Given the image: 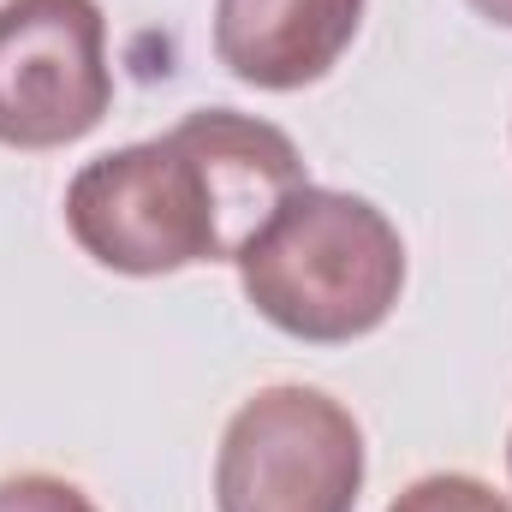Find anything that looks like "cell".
<instances>
[{
  "instance_id": "obj_1",
  "label": "cell",
  "mask_w": 512,
  "mask_h": 512,
  "mask_svg": "<svg viewBox=\"0 0 512 512\" xmlns=\"http://www.w3.org/2000/svg\"><path fill=\"white\" fill-rule=\"evenodd\" d=\"M310 185L280 126L239 108H197L173 131L84 161L66 185V233L96 268L131 280L197 262H239L286 191Z\"/></svg>"
},
{
  "instance_id": "obj_2",
  "label": "cell",
  "mask_w": 512,
  "mask_h": 512,
  "mask_svg": "<svg viewBox=\"0 0 512 512\" xmlns=\"http://www.w3.org/2000/svg\"><path fill=\"white\" fill-rule=\"evenodd\" d=\"M233 268L268 328L304 346H352L382 328L405 292V239L370 197L298 185Z\"/></svg>"
},
{
  "instance_id": "obj_3",
  "label": "cell",
  "mask_w": 512,
  "mask_h": 512,
  "mask_svg": "<svg viewBox=\"0 0 512 512\" xmlns=\"http://www.w3.org/2000/svg\"><path fill=\"white\" fill-rule=\"evenodd\" d=\"M364 471V429L334 393L274 382L221 429L215 512H358Z\"/></svg>"
},
{
  "instance_id": "obj_4",
  "label": "cell",
  "mask_w": 512,
  "mask_h": 512,
  "mask_svg": "<svg viewBox=\"0 0 512 512\" xmlns=\"http://www.w3.org/2000/svg\"><path fill=\"white\" fill-rule=\"evenodd\" d=\"M114 66L96 0H0V149H66L108 120Z\"/></svg>"
},
{
  "instance_id": "obj_5",
  "label": "cell",
  "mask_w": 512,
  "mask_h": 512,
  "mask_svg": "<svg viewBox=\"0 0 512 512\" xmlns=\"http://www.w3.org/2000/svg\"><path fill=\"white\" fill-rule=\"evenodd\" d=\"M364 0H215V60L251 90H304L340 66Z\"/></svg>"
},
{
  "instance_id": "obj_6",
  "label": "cell",
  "mask_w": 512,
  "mask_h": 512,
  "mask_svg": "<svg viewBox=\"0 0 512 512\" xmlns=\"http://www.w3.org/2000/svg\"><path fill=\"white\" fill-rule=\"evenodd\" d=\"M387 512H512V501L495 495V489H489L483 477H471V471H429V477L405 483Z\"/></svg>"
},
{
  "instance_id": "obj_7",
  "label": "cell",
  "mask_w": 512,
  "mask_h": 512,
  "mask_svg": "<svg viewBox=\"0 0 512 512\" xmlns=\"http://www.w3.org/2000/svg\"><path fill=\"white\" fill-rule=\"evenodd\" d=\"M0 512H102V507L54 471H18V477H0Z\"/></svg>"
},
{
  "instance_id": "obj_8",
  "label": "cell",
  "mask_w": 512,
  "mask_h": 512,
  "mask_svg": "<svg viewBox=\"0 0 512 512\" xmlns=\"http://www.w3.org/2000/svg\"><path fill=\"white\" fill-rule=\"evenodd\" d=\"M471 12L489 18V24H501V30H512V0H471Z\"/></svg>"
},
{
  "instance_id": "obj_9",
  "label": "cell",
  "mask_w": 512,
  "mask_h": 512,
  "mask_svg": "<svg viewBox=\"0 0 512 512\" xmlns=\"http://www.w3.org/2000/svg\"><path fill=\"white\" fill-rule=\"evenodd\" d=\"M507 471H512V441H507Z\"/></svg>"
}]
</instances>
